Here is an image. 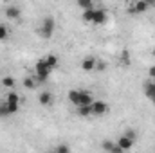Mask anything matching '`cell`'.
I'll return each mask as SVG.
<instances>
[{
  "label": "cell",
  "instance_id": "cb8c5ba5",
  "mask_svg": "<svg viewBox=\"0 0 155 153\" xmlns=\"http://www.w3.org/2000/svg\"><path fill=\"white\" fill-rule=\"evenodd\" d=\"M123 135H126V137H128V139H132V141H137V133H135V130H134V128H126V132H124Z\"/></svg>",
  "mask_w": 155,
  "mask_h": 153
},
{
  "label": "cell",
  "instance_id": "e0dca14e",
  "mask_svg": "<svg viewBox=\"0 0 155 153\" xmlns=\"http://www.w3.org/2000/svg\"><path fill=\"white\" fill-rule=\"evenodd\" d=\"M2 85H4L5 88H13V86L16 85V81H15V77H11V76H4L2 77Z\"/></svg>",
  "mask_w": 155,
  "mask_h": 153
},
{
  "label": "cell",
  "instance_id": "6da1fadb",
  "mask_svg": "<svg viewBox=\"0 0 155 153\" xmlns=\"http://www.w3.org/2000/svg\"><path fill=\"white\" fill-rule=\"evenodd\" d=\"M69 101L76 108H79V106H90L94 103V96L90 92H87V90H78V88H74V90L69 92Z\"/></svg>",
  "mask_w": 155,
  "mask_h": 153
},
{
  "label": "cell",
  "instance_id": "4316f807",
  "mask_svg": "<svg viewBox=\"0 0 155 153\" xmlns=\"http://www.w3.org/2000/svg\"><path fill=\"white\" fill-rule=\"evenodd\" d=\"M110 153H126V151H123V150H121V148H119V146L116 144V146L112 148V151H110Z\"/></svg>",
  "mask_w": 155,
  "mask_h": 153
},
{
  "label": "cell",
  "instance_id": "603a6c76",
  "mask_svg": "<svg viewBox=\"0 0 155 153\" xmlns=\"http://www.w3.org/2000/svg\"><path fill=\"white\" fill-rule=\"evenodd\" d=\"M7 38H9V29L4 24H0V41L2 40H7Z\"/></svg>",
  "mask_w": 155,
  "mask_h": 153
},
{
  "label": "cell",
  "instance_id": "8992f818",
  "mask_svg": "<svg viewBox=\"0 0 155 153\" xmlns=\"http://www.w3.org/2000/svg\"><path fill=\"white\" fill-rule=\"evenodd\" d=\"M148 9H150V2H146V0H137V2H134L130 5V13L132 15H143Z\"/></svg>",
  "mask_w": 155,
  "mask_h": 153
},
{
  "label": "cell",
  "instance_id": "484cf974",
  "mask_svg": "<svg viewBox=\"0 0 155 153\" xmlns=\"http://www.w3.org/2000/svg\"><path fill=\"white\" fill-rule=\"evenodd\" d=\"M148 76H150V79H153L155 81V65H152V67L148 69Z\"/></svg>",
  "mask_w": 155,
  "mask_h": 153
},
{
  "label": "cell",
  "instance_id": "ba28073f",
  "mask_svg": "<svg viewBox=\"0 0 155 153\" xmlns=\"http://www.w3.org/2000/svg\"><path fill=\"white\" fill-rule=\"evenodd\" d=\"M38 103L41 105V106H52V103H54V94H52V92H49V90L40 92Z\"/></svg>",
  "mask_w": 155,
  "mask_h": 153
},
{
  "label": "cell",
  "instance_id": "5bb4252c",
  "mask_svg": "<svg viewBox=\"0 0 155 153\" xmlns=\"http://www.w3.org/2000/svg\"><path fill=\"white\" fill-rule=\"evenodd\" d=\"M5 101L11 103V105H20V96L11 90V92H7V96H5Z\"/></svg>",
  "mask_w": 155,
  "mask_h": 153
},
{
  "label": "cell",
  "instance_id": "9c48e42d",
  "mask_svg": "<svg viewBox=\"0 0 155 153\" xmlns=\"http://www.w3.org/2000/svg\"><path fill=\"white\" fill-rule=\"evenodd\" d=\"M116 144L123 150V151H128V150H132L134 146H135V141H132V139H128L126 135H119V139L116 141Z\"/></svg>",
  "mask_w": 155,
  "mask_h": 153
},
{
  "label": "cell",
  "instance_id": "83f0119b",
  "mask_svg": "<svg viewBox=\"0 0 155 153\" xmlns=\"http://www.w3.org/2000/svg\"><path fill=\"white\" fill-rule=\"evenodd\" d=\"M152 54H153V56H155V47H153V49H152Z\"/></svg>",
  "mask_w": 155,
  "mask_h": 153
},
{
  "label": "cell",
  "instance_id": "7c38bea8",
  "mask_svg": "<svg viewBox=\"0 0 155 153\" xmlns=\"http://www.w3.org/2000/svg\"><path fill=\"white\" fill-rule=\"evenodd\" d=\"M41 60L45 61V65H47L51 70H54V69L58 67V56H56V54H47V56H43Z\"/></svg>",
  "mask_w": 155,
  "mask_h": 153
},
{
  "label": "cell",
  "instance_id": "7402d4cb",
  "mask_svg": "<svg viewBox=\"0 0 155 153\" xmlns=\"http://www.w3.org/2000/svg\"><path fill=\"white\" fill-rule=\"evenodd\" d=\"M56 153H71V148H69V144H65V142H61V144H58L56 146Z\"/></svg>",
  "mask_w": 155,
  "mask_h": 153
},
{
  "label": "cell",
  "instance_id": "2e32d148",
  "mask_svg": "<svg viewBox=\"0 0 155 153\" xmlns=\"http://www.w3.org/2000/svg\"><path fill=\"white\" fill-rule=\"evenodd\" d=\"M76 115L78 117H90L92 110H90V106H79V108H76Z\"/></svg>",
  "mask_w": 155,
  "mask_h": 153
},
{
  "label": "cell",
  "instance_id": "8fae6325",
  "mask_svg": "<svg viewBox=\"0 0 155 153\" xmlns=\"http://www.w3.org/2000/svg\"><path fill=\"white\" fill-rule=\"evenodd\" d=\"M143 86H144V96H146L152 103H155V81L153 79H148V81L143 83Z\"/></svg>",
  "mask_w": 155,
  "mask_h": 153
},
{
  "label": "cell",
  "instance_id": "44dd1931",
  "mask_svg": "<svg viewBox=\"0 0 155 153\" xmlns=\"http://www.w3.org/2000/svg\"><path fill=\"white\" fill-rule=\"evenodd\" d=\"M121 63H123V65H126V67L130 65V52H128L126 49L121 52Z\"/></svg>",
  "mask_w": 155,
  "mask_h": 153
},
{
  "label": "cell",
  "instance_id": "4fadbf2b",
  "mask_svg": "<svg viewBox=\"0 0 155 153\" xmlns=\"http://www.w3.org/2000/svg\"><path fill=\"white\" fill-rule=\"evenodd\" d=\"M27 90H35L36 88V85H38V81H36V77L35 76H27L25 79H24V83H22Z\"/></svg>",
  "mask_w": 155,
  "mask_h": 153
},
{
  "label": "cell",
  "instance_id": "30bf717a",
  "mask_svg": "<svg viewBox=\"0 0 155 153\" xmlns=\"http://www.w3.org/2000/svg\"><path fill=\"white\" fill-rule=\"evenodd\" d=\"M4 13H5V18H9V20H18L22 16V9L18 5H7L4 9Z\"/></svg>",
  "mask_w": 155,
  "mask_h": 153
},
{
  "label": "cell",
  "instance_id": "f1b7e54d",
  "mask_svg": "<svg viewBox=\"0 0 155 153\" xmlns=\"http://www.w3.org/2000/svg\"><path fill=\"white\" fill-rule=\"evenodd\" d=\"M43 153H56V151H54V150H52V151H43Z\"/></svg>",
  "mask_w": 155,
  "mask_h": 153
},
{
  "label": "cell",
  "instance_id": "d6986e66",
  "mask_svg": "<svg viewBox=\"0 0 155 153\" xmlns=\"http://www.w3.org/2000/svg\"><path fill=\"white\" fill-rule=\"evenodd\" d=\"M114 146H116V142H114V141H103V142H101V148H103V151H108V153H110Z\"/></svg>",
  "mask_w": 155,
  "mask_h": 153
},
{
  "label": "cell",
  "instance_id": "ffe728a7",
  "mask_svg": "<svg viewBox=\"0 0 155 153\" xmlns=\"http://www.w3.org/2000/svg\"><path fill=\"white\" fill-rule=\"evenodd\" d=\"M81 18H83L85 22H90V24H92V18H94V9H90V11H83V13H81Z\"/></svg>",
  "mask_w": 155,
  "mask_h": 153
},
{
  "label": "cell",
  "instance_id": "3957f363",
  "mask_svg": "<svg viewBox=\"0 0 155 153\" xmlns=\"http://www.w3.org/2000/svg\"><path fill=\"white\" fill-rule=\"evenodd\" d=\"M51 72H52V70L45 65L43 60H40L38 63L35 65V77H36L38 83H45V81L49 79V76H51Z\"/></svg>",
  "mask_w": 155,
  "mask_h": 153
},
{
  "label": "cell",
  "instance_id": "7a4b0ae2",
  "mask_svg": "<svg viewBox=\"0 0 155 153\" xmlns=\"http://www.w3.org/2000/svg\"><path fill=\"white\" fill-rule=\"evenodd\" d=\"M54 29H56V20L51 15L49 16H43L41 22H40V25H38V34L43 40H49V38H52Z\"/></svg>",
  "mask_w": 155,
  "mask_h": 153
},
{
  "label": "cell",
  "instance_id": "9a60e30c",
  "mask_svg": "<svg viewBox=\"0 0 155 153\" xmlns=\"http://www.w3.org/2000/svg\"><path fill=\"white\" fill-rule=\"evenodd\" d=\"M78 7H81L83 11L96 9V5H94V2H92V0H79V2H78Z\"/></svg>",
  "mask_w": 155,
  "mask_h": 153
},
{
  "label": "cell",
  "instance_id": "5b68a950",
  "mask_svg": "<svg viewBox=\"0 0 155 153\" xmlns=\"http://www.w3.org/2000/svg\"><path fill=\"white\" fill-rule=\"evenodd\" d=\"M97 60H99V58H96V56H85V58L81 60V63H79L81 70H83V72H96Z\"/></svg>",
  "mask_w": 155,
  "mask_h": 153
},
{
  "label": "cell",
  "instance_id": "d4e9b609",
  "mask_svg": "<svg viewBox=\"0 0 155 153\" xmlns=\"http://www.w3.org/2000/svg\"><path fill=\"white\" fill-rule=\"evenodd\" d=\"M107 70V63L103 60H97V65H96V72H105Z\"/></svg>",
  "mask_w": 155,
  "mask_h": 153
},
{
  "label": "cell",
  "instance_id": "52a82bcc",
  "mask_svg": "<svg viewBox=\"0 0 155 153\" xmlns=\"http://www.w3.org/2000/svg\"><path fill=\"white\" fill-rule=\"evenodd\" d=\"M107 20H108V13H107L103 7H96V9H94V18H92V24H94V25H103Z\"/></svg>",
  "mask_w": 155,
  "mask_h": 153
},
{
  "label": "cell",
  "instance_id": "277c9868",
  "mask_svg": "<svg viewBox=\"0 0 155 153\" xmlns=\"http://www.w3.org/2000/svg\"><path fill=\"white\" fill-rule=\"evenodd\" d=\"M90 110H92V115L94 117H101V115H107L108 114V105L105 103V101H97V99H94V103L90 105Z\"/></svg>",
  "mask_w": 155,
  "mask_h": 153
},
{
  "label": "cell",
  "instance_id": "ac0fdd59",
  "mask_svg": "<svg viewBox=\"0 0 155 153\" xmlns=\"http://www.w3.org/2000/svg\"><path fill=\"white\" fill-rule=\"evenodd\" d=\"M9 114V108H7V103H5V99L4 101H0V117H7Z\"/></svg>",
  "mask_w": 155,
  "mask_h": 153
}]
</instances>
